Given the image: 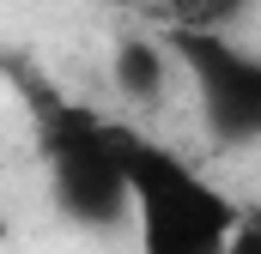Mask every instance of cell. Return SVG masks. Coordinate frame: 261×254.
Listing matches in <instances>:
<instances>
[{"mask_svg":"<svg viewBox=\"0 0 261 254\" xmlns=\"http://www.w3.org/2000/svg\"><path fill=\"white\" fill-rule=\"evenodd\" d=\"M122 170H128V218L140 236V254H225L231 248L243 206L219 182H206L182 151L128 127Z\"/></svg>","mask_w":261,"mask_h":254,"instance_id":"1","label":"cell"},{"mask_svg":"<svg viewBox=\"0 0 261 254\" xmlns=\"http://www.w3.org/2000/svg\"><path fill=\"white\" fill-rule=\"evenodd\" d=\"M116 91L140 103V109H152L158 97H164V85H170V55H164V43H152V37H122L116 43Z\"/></svg>","mask_w":261,"mask_h":254,"instance_id":"4","label":"cell"},{"mask_svg":"<svg viewBox=\"0 0 261 254\" xmlns=\"http://www.w3.org/2000/svg\"><path fill=\"white\" fill-rule=\"evenodd\" d=\"M249 0H176V30H225Z\"/></svg>","mask_w":261,"mask_h":254,"instance_id":"5","label":"cell"},{"mask_svg":"<svg viewBox=\"0 0 261 254\" xmlns=\"http://www.w3.org/2000/svg\"><path fill=\"white\" fill-rule=\"evenodd\" d=\"M0 236H6V218H0Z\"/></svg>","mask_w":261,"mask_h":254,"instance_id":"6","label":"cell"},{"mask_svg":"<svg viewBox=\"0 0 261 254\" xmlns=\"http://www.w3.org/2000/svg\"><path fill=\"white\" fill-rule=\"evenodd\" d=\"M31 91V109L43 127V151H49V200L85 230H110L128 218V170H122V145L128 127L103 121L97 109L67 103L61 91L37 85L31 73L18 79Z\"/></svg>","mask_w":261,"mask_h":254,"instance_id":"2","label":"cell"},{"mask_svg":"<svg viewBox=\"0 0 261 254\" xmlns=\"http://www.w3.org/2000/svg\"><path fill=\"white\" fill-rule=\"evenodd\" d=\"M164 55L182 61V73L195 79L200 109L225 145L261 133V61L243 43H231V30H170Z\"/></svg>","mask_w":261,"mask_h":254,"instance_id":"3","label":"cell"}]
</instances>
